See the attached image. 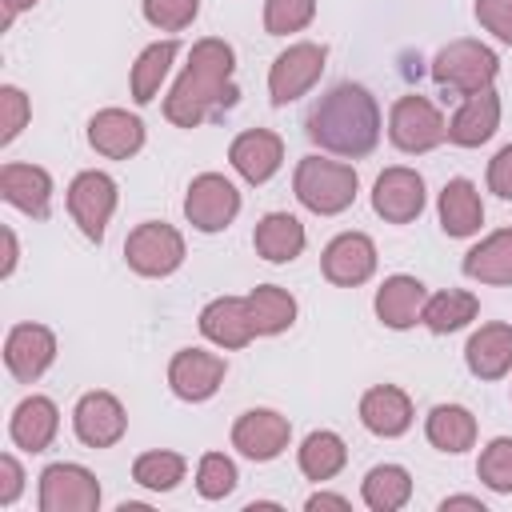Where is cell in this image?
Instances as JSON below:
<instances>
[{
    "mask_svg": "<svg viewBox=\"0 0 512 512\" xmlns=\"http://www.w3.org/2000/svg\"><path fill=\"white\" fill-rule=\"evenodd\" d=\"M232 72H236V52L228 40H220V36L196 40L184 72L176 76L172 92L164 96V116L176 128H196L208 116H216L220 108H232L240 96L232 84Z\"/></svg>",
    "mask_w": 512,
    "mask_h": 512,
    "instance_id": "cell-1",
    "label": "cell"
},
{
    "mask_svg": "<svg viewBox=\"0 0 512 512\" xmlns=\"http://www.w3.org/2000/svg\"><path fill=\"white\" fill-rule=\"evenodd\" d=\"M304 132L312 144H320L324 152L336 156H368L380 140V108L376 96L364 84H332L304 116Z\"/></svg>",
    "mask_w": 512,
    "mask_h": 512,
    "instance_id": "cell-2",
    "label": "cell"
},
{
    "mask_svg": "<svg viewBox=\"0 0 512 512\" xmlns=\"http://www.w3.org/2000/svg\"><path fill=\"white\" fill-rule=\"evenodd\" d=\"M360 188V176L352 164L340 160H324V156H304L292 172V192L296 200L316 212V216H340L344 208H352Z\"/></svg>",
    "mask_w": 512,
    "mask_h": 512,
    "instance_id": "cell-3",
    "label": "cell"
},
{
    "mask_svg": "<svg viewBox=\"0 0 512 512\" xmlns=\"http://www.w3.org/2000/svg\"><path fill=\"white\" fill-rule=\"evenodd\" d=\"M496 72H500V60H496V52H492L488 44H480V40H452V44H444V48L436 52V60H432L436 84L448 88V92H460V96H472V92L492 88Z\"/></svg>",
    "mask_w": 512,
    "mask_h": 512,
    "instance_id": "cell-4",
    "label": "cell"
},
{
    "mask_svg": "<svg viewBox=\"0 0 512 512\" xmlns=\"http://www.w3.org/2000/svg\"><path fill=\"white\" fill-rule=\"evenodd\" d=\"M124 260L136 276L160 280L184 264V236L164 220H144L124 240Z\"/></svg>",
    "mask_w": 512,
    "mask_h": 512,
    "instance_id": "cell-5",
    "label": "cell"
},
{
    "mask_svg": "<svg viewBox=\"0 0 512 512\" xmlns=\"http://www.w3.org/2000/svg\"><path fill=\"white\" fill-rule=\"evenodd\" d=\"M388 140L400 152L420 156L448 140V120L440 116V108L428 96H400L388 112Z\"/></svg>",
    "mask_w": 512,
    "mask_h": 512,
    "instance_id": "cell-6",
    "label": "cell"
},
{
    "mask_svg": "<svg viewBox=\"0 0 512 512\" xmlns=\"http://www.w3.org/2000/svg\"><path fill=\"white\" fill-rule=\"evenodd\" d=\"M324 60H328V48L324 44H312V40H300V44H288L272 68H268V96L276 108L300 100L324 72Z\"/></svg>",
    "mask_w": 512,
    "mask_h": 512,
    "instance_id": "cell-7",
    "label": "cell"
},
{
    "mask_svg": "<svg viewBox=\"0 0 512 512\" xmlns=\"http://www.w3.org/2000/svg\"><path fill=\"white\" fill-rule=\"evenodd\" d=\"M184 216L196 232H224L236 216H240V192L228 176L220 172H200L188 184L184 196Z\"/></svg>",
    "mask_w": 512,
    "mask_h": 512,
    "instance_id": "cell-8",
    "label": "cell"
},
{
    "mask_svg": "<svg viewBox=\"0 0 512 512\" xmlns=\"http://www.w3.org/2000/svg\"><path fill=\"white\" fill-rule=\"evenodd\" d=\"M112 212H116V180L108 172L88 168L68 184V216L88 240H96V244L104 240Z\"/></svg>",
    "mask_w": 512,
    "mask_h": 512,
    "instance_id": "cell-9",
    "label": "cell"
},
{
    "mask_svg": "<svg viewBox=\"0 0 512 512\" xmlns=\"http://www.w3.org/2000/svg\"><path fill=\"white\" fill-rule=\"evenodd\" d=\"M100 484L84 464H48L40 472V512H96Z\"/></svg>",
    "mask_w": 512,
    "mask_h": 512,
    "instance_id": "cell-10",
    "label": "cell"
},
{
    "mask_svg": "<svg viewBox=\"0 0 512 512\" xmlns=\"http://www.w3.org/2000/svg\"><path fill=\"white\" fill-rule=\"evenodd\" d=\"M424 200H428V192H424L420 172L404 168V164L384 168L372 184V212L388 224H412L424 212Z\"/></svg>",
    "mask_w": 512,
    "mask_h": 512,
    "instance_id": "cell-11",
    "label": "cell"
},
{
    "mask_svg": "<svg viewBox=\"0 0 512 512\" xmlns=\"http://www.w3.org/2000/svg\"><path fill=\"white\" fill-rule=\"evenodd\" d=\"M72 432L84 448H112L128 432V412L112 392H84L72 408Z\"/></svg>",
    "mask_w": 512,
    "mask_h": 512,
    "instance_id": "cell-12",
    "label": "cell"
},
{
    "mask_svg": "<svg viewBox=\"0 0 512 512\" xmlns=\"http://www.w3.org/2000/svg\"><path fill=\"white\" fill-rule=\"evenodd\" d=\"M288 440H292V424H288V416H280L272 408H248L232 424V448L256 464L276 460L288 448Z\"/></svg>",
    "mask_w": 512,
    "mask_h": 512,
    "instance_id": "cell-13",
    "label": "cell"
},
{
    "mask_svg": "<svg viewBox=\"0 0 512 512\" xmlns=\"http://www.w3.org/2000/svg\"><path fill=\"white\" fill-rule=\"evenodd\" d=\"M224 356L216 352H204V348H180L172 360H168V388L188 400V404H200L208 396H216V388L224 384Z\"/></svg>",
    "mask_w": 512,
    "mask_h": 512,
    "instance_id": "cell-14",
    "label": "cell"
},
{
    "mask_svg": "<svg viewBox=\"0 0 512 512\" xmlns=\"http://www.w3.org/2000/svg\"><path fill=\"white\" fill-rule=\"evenodd\" d=\"M56 360V336L44 324H16L4 336V364L20 384L40 380Z\"/></svg>",
    "mask_w": 512,
    "mask_h": 512,
    "instance_id": "cell-15",
    "label": "cell"
},
{
    "mask_svg": "<svg viewBox=\"0 0 512 512\" xmlns=\"http://www.w3.org/2000/svg\"><path fill=\"white\" fill-rule=\"evenodd\" d=\"M324 280L340 284V288H356L376 272V244L364 232H340L336 240H328L324 256H320Z\"/></svg>",
    "mask_w": 512,
    "mask_h": 512,
    "instance_id": "cell-16",
    "label": "cell"
},
{
    "mask_svg": "<svg viewBox=\"0 0 512 512\" xmlns=\"http://www.w3.org/2000/svg\"><path fill=\"white\" fill-rule=\"evenodd\" d=\"M228 164L248 180V184H268L280 164H284V140L268 128H248L232 140L228 148Z\"/></svg>",
    "mask_w": 512,
    "mask_h": 512,
    "instance_id": "cell-17",
    "label": "cell"
},
{
    "mask_svg": "<svg viewBox=\"0 0 512 512\" xmlns=\"http://www.w3.org/2000/svg\"><path fill=\"white\" fill-rule=\"evenodd\" d=\"M88 144L108 160H128L144 148V120L124 108H100L88 120Z\"/></svg>",
    "mask_w": 512,
    "mask_h": 512,
    "instance_id": "cell-18",
    "label": "cell"
},
{
    "mask_svg": "<svg viewBox=\"0 0 512 512\" xmlns=\"http://www.w3.org/2000/svg\"><path fill=\"white\" fill-rule=\"evenodd\" d=\"M200 332L204 340H212L216 348H244L256 336V324L248 316V300L244 296H216L200 308Z\"/></svg>",
    "mask_w": 512,
    "mask_h": 512,
    "instance_id": "cell-19",
    "label": "cell"
},
{
    "mask_svg": "<svg viewBox=\"0 0 512 512\" xmlns=\"http://www.w3.org/2000/svg\"><path fill=\"white\" fill-rule=\"evenodd\" d=\"M496 128H500V96L496 88H484L460 100V108L448 120V140L460 148H480L484 140L496 136Z\"/></svg>",
    "mask_w": 512,
    "mask_h": 512,
    "instance_id": "cell-20",
    "label": "cell"
},
{
    "mask_svg": "<svg viewBox=\"0 0 512 512\" xmlns=\"http://www.w3.org/2000/svg\"><path fill=\"white\" fill-rule=\"evenodd\" d=\"M360 424L372 432V436H404L412 428V400L404 388L396 384H376L360 396Z\"/></svg>",
    "mask_w": 512,
    "mask_h": 512,
    "instance_id": "cell-21",
    "label": "cell"
},
{
    "mask_svg": "<svg viewBox=\"0 0 512 512\" xmlns=\"http://www.w3.org/2000/svg\"><path fill=\"white\" fill-rule=\"evenodd\" d=\"M0 196L32 220H44L52 208V176L40 164H4L0 168Z\"/></svg>",
    "mask_w": 512,
    "mask_h": 512,
    "instance_id": "cell-22",
    "label": "cell"
},
{
    "mask_svg": "<svg viewBox=\"0 0 512 512\" xmlns=\"http://www.w3.org/2000/svg\"><path fill=\"white\" fill-rule=\"evenodd\" d=\"M60 432V408L48 400V396H24L16 408H12V420H8V436L16 448L24 452H44Z\"/></svg>",
    "mask_w": 512,
    "mask_h": 512,
    "instance_id": "cell-23",
    "label": "cell"
},
{
    "mask_svg": "<svg viewBox=\"0 0 512 512\" xmlns=\"http://www.w3.org/2000/svg\"><path fill=\"white\" fill-rule=\"evenodd\" d=\"M424 300H428V288H424V280L396 272V276H388V280L376 288V316H380V324H384V328H396V332H404V328L420 324Z\"/></svg>",
    "mask_w": 512,
    "mask_h": 512,
    "instance_id": "cell-24",
    "label": "cell"
},
{
    "mask_svg": "<svg viewBox=\"0 0 512 512\" xmlns=\"http://www.w3.org/2000/svg\"><path fill=\"white\" fill-rule=\"evenodd\" d=\"M464 364L480 380H500L512 372V328L508 324H480L464 344Z\"/></svg>",
    "mask_w": 512,
    "mask_h": 512,
    "instance_id": "cell-25",
    "label": "cell"
},
{
    "mask_svg": "<svg viewBox=\"0 0 512 512\" xmlns=\"http://www.w3.org/2000/svg\"><path fill=\"white\" fill-rule=\"evenodd\" d=\"M252 244H256V256H264L268 264H288L304 252L308 232L292 212H268V216L256 220Z\"/></svg>",
    "mask_w": 512,
    "mask_h": 512,
    "instance_id": "cell-26",
    "label": "cell"
},
{
    "mask_svg": "<svg viewBox=\"0 0 512 512\" xmlns=\"http://www.w3.org/2000/svg\"><path fill=\"white\" fill-rule=\"evenodd\" d=\"M436 212H440V228H444L448 236H456V240L480 232V224H484L480 192H476V184L464 180V176H452V180L440 188V204H436Z\"/></svg>",
    "mask_w": 512,
    "mask_h": 512,
    "instance_id": "cell-27",
    "label": "cell"
},
{
    "mask_svg": "<svg viewBox=\"0 0 512 512\" xmlns=\"http://www.w3.org/2000/svg\"><path fill=\"white\" fill-rule=\"evenodd\" d=\"M464 276L480 284H512V228L488 232L476 248L464 252Z\"/></svg>",
    "mask_w": 512,
    "mask_h": 512,
    "instance_id": "cell-28",
    "label": "cell"
},
{
    "mask_svg": "<svg viewBox=\"0 0 512 512\" xmlns=\"http://www.w3.org/2000/svg\"><path fill=\"white\" fill-rule=\"evenodd\" d=\"M424 436L440 452H468L476 444V416L464 404H436L424 420Z\"/></svg>",
    "mask_w": 512,
    "mask_h": 512,
    "instance_id": "cell-29",
    "label": "cell"
},
{
    "mask_svg": "<svg viewBox=\"0 0 512 512\" xmlns=\"http://www.w3.org/2000/svg\"><path fill=\"white\" fill-rule=\"evenodd\" d=\"M244 300H248V316L256 324V336H280L296 324V300L280 284H256Z\"/></svg>",
    "mask_w": 512,
    "mask_h": 512,
    "instance_id": "cell-30",
    "label": "cell"
},
{
    "mask_svg": "<svg viewBox=\"0 0 512 512\" xmlns=\"http://www.w3.org/2000/svg\"><path fill=\"white\" fill-rule=\"evenodd\" d=\"M476 312H480V300H476L472 292H464V288H444V292H436V296L424 300L420 324H424L428 332H436V336H448V332L472 324Z\"/></svg>",
    "mask_w": 512,
    "mask_h": 512,
    "instance_id": "cell-31",
    "label": "cell"
},
{
    "mask_svg": "<svg viewBox=\"0 0 512 512\" xmlns=\"http://www.w3.org/2000/svg\"><path fill=\"white\" fill-rule=\"evenodd\" d=\"M296 464H300V472L308 476V480H332L344 464H348V444L336 436V432H328V428H320V432H308L304 436V444L296 448Z\"/></svg>",
    "mask_w": 512,
    "mask_h": 512,
    "instance_id": "cell-32",
    "label": "cell"
},
{
    "mask_svg": "<svg viewBox=\"0 0 512 512\" xmlns=\"http://www.w3.org/2000/svg\"><path fill=\"white\" fill-rule=\"evenodd\" d=\"M176 52H180L176 40H156V44H148V48L136 56L132 76H128V88H132V100H136V104H152V100H156V92H160V84H164L172 60H176Z\"/></svg>",
    "mask_w": 512,
    "mask_h": 512,
    "instance_id": "cell-33",
    "label": "cell"
},
{
    "mask_svg": "<svg viewBox=\"0 0 512 512\" xmlns=\"http://www.w3.org/2000/svg\"><path fill=\"white\" fill-rule=\"evenodd\" d=\"M360 496H364V504H368L372 512H396V508H404L408 496H412V476H408V468H400V464H376V468L364 476Z\"/></svg>",
    "mask_w": 512,
    "mask_h": 512,
    "instance_id": "cell-34",
    "label": "cell"
},
{
    "mask_svg": "<svg viewBox=\"0 0 512 512\" xmlns=\"http://www.w3.org/2000/svg\"><path fill=\"white\" fill-rule=\"evenodd\" d=\"M184 456L180 452H164V448H156V452H140L136 460H132V480L140 484V488H148V492H172L180 480H184Z\"/></svg>",
    "mask_w": 512,
    "mask_h": 512,
    "instance_id": "cell-35",
    "label": "cell"
},
{
    "mask_svg": "<svg viewBox=\"0 0 512 512\" xmlns=\"http://www.w3.org/2000/svg\"><path fill=\"white\" fill-rule=\"evenodd\" d=\"M236 488V464L224 452H204L196 464V492L204 500H224Z\"/></svg>",
    "mask_w": 512,
    "mask_h": 512,
    "instance_id": "cell-36",
    "label": "cell"
},
{
    "mask_svg": "<svg viewBox=\"0 0 512 512\" xmlns=\"http://www.w3.org/2000/svg\"><path fill=\"white\" fill-rule=\"evenodd\" d=\"M316 16V0H264V32L268 36H288L308 28Z\"/></svg>",
    "mask_w": 512,
    "mask_h": 512,
    "instance_id": "cell-37",
    "label": "cell"
},
{
    "mask_svg": "<svg viewBox=\"0 0 512 512\" xmlns=\"http://www.w3.org/2000/svg\"><path fill=\"white\" fill-rule=\"evenodd\" d=\"M476 476L492 488V492H512V436H496L484 452H480V464H476Z\"/></svg>",
    "mask_w": 512,
    "mask_h": 512,
    "instance_id": "cell-38",
    "label": "cell"
},
{
    "mask_svg": "<svg viewBox=\"0 0 512 512\" xmlns=\"http://www.w3.org/2000/svg\"><path fill=\"white\" fill-rule=\"evenodd\" d=\"M140 4H144V20L160 32H180L200 12V0H140Z\"/></svg>",
    "mask_w": 512,
    "mask_h": 512,
    "instance_id": "cell-39",
    "label": "cell"
},
{
    "mask_svg": "<svg viewBox=\"0 0 512 512\" xmlns=\"http://www.w3.org/2000/svg\"><path fill=\"white\" fill-rule=\"evenodd\" d=\"M32 120V104L16 84H0V144H12Z\"/></svg>",
    "mask_w": 512,
    "mask_h": 512,
    "instance_id": "cell-40",
    "label": "cell"
},
{
    "mask_svg": "<svg viewBox=\"0 0 512 512\" xmlns=\"http://www.w3.org/2000/svg\"><path fill=\"white\" fill-rule=\"evenodd\" d=\"M476 20L500 44H512V0H476Z\"/></svg>",
    "mask_w": 512,
    "mask_h": 512,
    "instance_id": "cell-41",
    "label": "cell"
},
{
    "mask_svg": "<svg viewBox=\"0 0 512 512\" xmlns=\"http://www.w3.org/2000/svg\"><path fill=\"white\" fill-rule=\"evenodd\" d=\"M488 188L500 200H512V144H504L492 160H488Z\"/></svg>",
    "mask_w": 512,
    "mask_h": 512,
    "instance_id": "cell-42",
    "label": "cell"
},
{
    "mask_svg": "<svg viewBox=\"0 0 512 512\" xmlns=\"http://www.w3.org/2000/svg\"><path fill=\"white\" fill-rule=\"evenodd\" d=\"M20 492H24V468H20V460L12 452H4L0 456V508L16 504Z\"/></svg>",
    "mask_w": 512,
    "mask_h": 512,
    "instance_id": "cell-43",
    "label": "cell"
},
{
    "mask_svg": "<svg viewBox=\"0 0 512 512\" xmlns=\"http://www.w3.org/2000/svg\"><path fill=\"white\" fill-rule=\"evenodd\" d=\"M0 236H4V264H0V276L8 280V276L16 272V260H20V244H16V232H12L8 224L0 228Z\"/></svg>",
    "mask_w": 512,
    "mask_h": 512,
    "instance_id": "cell-44",
    "label": "cell"
},
{
    "mask_svg": "<svg viewBox=\"0 0 512 512\" xmlns=\"http://www.w3.org/2000/svg\"><path fill=\"white\" fill-rule=\"evenodd\" d=\"M304 508H308V512H316V508H340V512H344V508H352V504H348V496L316 492V496H308V504H304Z\"/></svg>",
    "mask_w": 512,
    "mask_h": 512,
    "instance_id": "cell-45",
    "label": "cell"
},
{
    "mask_svg": "<svg viewBox=\"0 0 512 512\" xmlns=\"http://www.w3.org/2000/svg\"><path fill=\"white\" fill-rule=\"evenodd\" d=\"M452 508H476V512H484V500L480 496H444L440 500V512H452Z\"/></svg>",
    "mask_w": 512,
    "mask_h": 512,
    "instance_id": "cell-46",
    "label": "cell"
},
{
    "mask_svg": "<svg viewBox=\"0 0 512 512\" xmlns=\"http://www.w3.org/2000/svg\"><path fill=\"white\" fill-rule=\"evenodd\" d=\"M32 4H40V0H4V28H12V20H16L24 8H32Z\"/></svg>",
    "mask_w": 512,
    "mask_h": 512,
    "instance_id": "cell-47",
    "label": "cell"
}]
</instances>
